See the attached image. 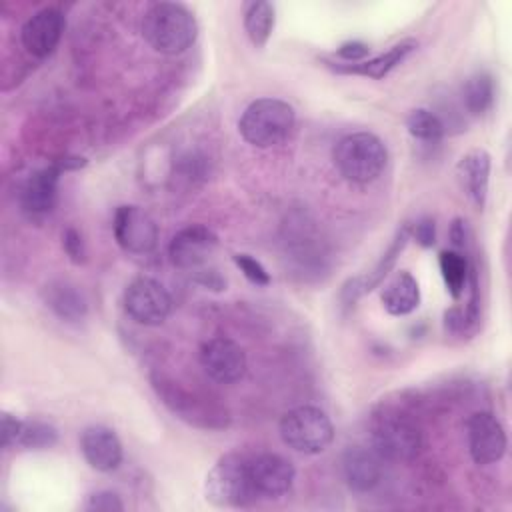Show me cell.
I'll use <instances>...</instances> for the list:
<instances>
[{"label": "cell", "mask_w": 512, "mask_h": 512, "mask_svg": "<svg viewBox=\"0 0 512 512\" xmlns=\"http://www.w3.org/2000/svg\"><path fill=\"white\" fill-rule=\"evenodd\" d=\"M142 36L156 52L172 56L194 44L198 24L186 6L176 2H156L144 12Z\"/></svg>", "instance_id": "cell-1"}, {"label": "cell", "mask_w": 512, "mask_h": 512, "mask_svg": "<svg viewBox=\"0 0 512 512\" xmlns=\"http://www.w3.org/2000/svg\"><path fill=\"white\" fill-rule=\"evenodd\" d=\"M296 122L294 108L278 98H258L246 106L238 120L240 136L256 146L270 148L284 142Z\"/></svg>", "instance_id": "cell-2"}, {"label": "cell", "mask_w": 512, "mask_h": 512, "mask_svg": "<svg viewBox=\"0 0 512 512\" xmlns=\"http://www.w3.org/2000/svg\"><path fill=\"white\" fill-rule=\"evenodd\" d=\"M338 172L356 184L376 180L388 162L384 142L372 132H354L340 138L332 152Z\"/></svg>", "instance_id": "cell-3"}, {"label": "cell", "mask_w": 512, "mask_h": 512, "mask_svg": "<svg viewBox=\"0 0 512 512\" xmlns=\"http://www.w3.org/2000/svg\"><path fill=\"white\" fill-rule=\"evenodd\" d=\"M204 496L210 504L220 508L246 506L256 496L250 478V462L240 454H224L218 458L206 474Z\"/></svg>", "instance_id": "cell-4"}, {"label": "cell", "mask_w": 512, "mask_h": 512, "mask_svg": "<svg viewBox=\"0 0 512 512\" xmlns=\"http://www.w3.org/2000/svg\"><path fill=\"white\" fill-rule=\"evenodd\" d=\"M278 430L282 442L300 454H320L334 438V426L328 414L316 406L288 410L282 416Z\"/></svg>", "instance_id": "cell-5"}, {"label": "cell", "mask_w": 512, "mask_h": 512, "mask_svg": "<svg viewBox=\"0 0 512 512\" xmlns=\"http://www.w3.org/2000/svg\"><path fill=\"white\" fill-rule=\"evenodd\" d=\"M152 388L162 400V404L180 420L196 428H222L228 422V414L218 404L198 396L178 382L166 376H152Z\"/></svg>", "instance_id": "cell-6"}, {"label": "cell", "mask_w": 512, "mask_h": 512, "mask_svg": "<svg viewBox=\"0 0 512 512\" xmlns=\"http://www.w3.org/2000/svg\"><path fill=\"white\" fill-rule=\"evenodd\" d=\"M420 430L418 426L400 414H384L372 426L374 452L392 462L412 460L420 452Z\"/></svg>", "instance_id": "cell-7"}, {"label": "cell", "mask_w": 512, "mask_h": 512, "mask_svg": "<svg viewBox=\"0 0 512 512\" xmlns=\"http://www.w3.org/2000/svg\"><path fill=\"white\" fill-rule=\"evenodd\" d=\"M124 310L142 326H160L172 312V298L158 280L138 276L124 290Z\"/></svg>", "instance_id": "cell-8"}, {"label": "cell", "mask_w": 512, "mask_h": 512, "mask_svg": "<svg viewBox=\"0 0 512 512\" xmlns=\"http://www.w3.org/2000/svg\"><path fill=\"white\" fill-rule=\"evenodd\" d=\"M112 230L118 246L130 254H148L158 244L156 222L146 210L134 204L116 208Z\"/></svg>", "instance_id": "cell-9"}, {"label": "cell", "mask_w": 512, "mask_h": 512, "mask_svg": "<svg viewBox=\"0 0 512 512\" xmlns=\"http://www.w3.org/2000/svg\"><path fill=\"white\" fill-rule=\"evenodd\" d=\"M468 450L476 464H496L506 452V432L492 412H474L466 422Z\"/></svg>", "instance_id": "cell-10"}, {"label": "cell", "mask_w": 512, "mask_h": 512, "mask_svg": "<svg viewBox=\"0 0 512 512\" xmlns=\"http://www.w3.org/2000/svg\"><path fill=\"white\" fill-rule=\"evenodd\" d=\"M218 246V236L202 224H192L174 234L168 246L170 260L180 270L198 272Z\"/></svg>", "instance_id": "cell-11"}, {"label": "cell", "mask_w": 512, "mask_h": 512, "mask_svg": "<svg viewBox=\"0 0 512 512\" xmlns=\"http://www.w3.org/2000/svg\"><path fill=\"white\" fill-rule=\"evenodd\" d=\"M200 364L214 382L232 384L246 372V352L230 338H210L200 348Z\"/></svg>", "instance_id": "cell-12"}, {"label": "cell", "mask_w": 512, "mask_h": 512, "mask_svg": "<svg viewBox=\"0 0 512 512\" xmlns=\"http://www.w3.org/2000/svg\"><path fill=\"white\" fill-rule=\"evenodd\" d=\"M64 26V14L58 8H42L24 22L20 32L22 46L34 58H46L58 46Z\"/></svg>", "instance_id": "cell-13"}, {"label": "cell", "mask_w": 512, "mask_h": 512, "mask_svg": "<svg viewBox=\"0 0 512 512\" xmlns=\"http://www.w3.org/2000/svg\"><path fill=\"white\" fill-rule=\"evenodd\" d=\"M250 478L256 494L278 498L284 496L296 478V470L290 460L280 454L264 452L250 460Z\"/></svg>", "instance_id": "cell-14"}, {"label": "cell", "mask_w": 512, "mask_h": 512, "mask_svg": "<svg viewBox=\"0 0 512 512\" xmlns=\"http://www.w3.org/2000/svg\"><path fill=\"white\" fill-rule=\"evenodd\" d=\"M80 450L90 468L98 472H112L122 462V444L116 432L102 424H94L82 430Z\"/></svg>", "instance_id": "cell-15"}, {"label": "cell", "mask_w": 512, "mask_h": 512, "mask_svg": "<svg viewBox=\"0 0 512 512\" xmlns=\"http://www.w3.org/2000/svg\"><path fill=\"white\" fill-rule=\"evenodd\" d=\"M62 166H48L42 170H36L22 186L20 190V204L22 210L30 216H44L48 214L58 196V180H60Z\"/></svg>", "instance_id": "cell-16"}, {"label": "cell", "mask_w": 512, "mask_h": 512, "mask_svg": "<svg viewBox=\"0 0 512 512\" xmlns=\"http://www.w3.org/2000/svg\"><path fill=\"white\" fill-rule=\"evenodd\" d=\"M418 42L412 38H406L398 44H394L390 50L370 58V60H362V62H354V64H346V62H330V60H322L328 68H332L334 72L340 74H356V76H366V78H374L380 80L384 76H388L398 64H402L414 50H416Z\"/></svg>", "instance_id": "cell-17"}, {"label": "cell", "mask_w": 512, "mask_h": 512, "mask_svg": "<svg viewBox=\"0 0 512 512\" xmlns=\"http://www.w3.org/2000/svg\"><path fill=\"white\" fill-rule=\"evenodd\" d=\"M380 456L368 448L352 446L342 456V474L346 484L356 492H368L372 490L382 476V464Z\"/></svg>", "instance_id": "cell-18"}, {"label": "cell", "mask_w": 512, "mask_h": 512, "mask_svg": "<svg viewBox=\"0 0 512 512\" xmlns=\"http://www.w3.org/2000/svg\"><path fill=\"white\" fill-rule=\"evenodd\" d=\"M458 178L464 192L470 196L476 208H482L488 194V176H490V156L486 150H472L456 166Z\"/></svg>", "instance_id": "cell-19"}, {"label": "cell", "mask_w": 512, "mask_h": 512, "mask_svg": "<svg viewBox=\"0 0 512 512\" xmlns=\"http://www.w3.org/2000/svg\"><path fill=\"white\" fill-rule=\"evenodd\" d=\"M406 240H408V226H402V230H398L394 242L390 244V248L386 250V254L380 258V262L374 266L372 272L368 274H362V276H356L352 280H348L342 288V298L344 302H354L356 298L364 296L366 292H370L372 288H376L382 278L388 274V270L394 266L396 262V256L402 252V248L406 246Z\"/></svg>", "instance_id": "cell-20"}, {"label": "cell", "mask_w": 512, "mask_h": 512, "mask_svg": "<svg viewBox=\"0 0 512 512\" xmlns=\"http://www.w3.org/2000/svg\"><path fill=\"white\" fill-rule=\"evenodd\" d=\"M420 304V288L416 278L400 270L392 276V280L382 290V306L392 316H406L414 312Z\"/></svg>", "instance_id": "cell-21"}, {"label": "cell", "mask_w": 512, "mask_h": 512, "mask_svg": "<svg viewBox=\"0 0 512 512\" xmlns=\"http://www.w3.org/2000/svg\"><path fill=\"white\" fill-rule=\"evenodd\" d=\"M42 296L46 306L66 322H78L86 316V310H88L86 300L82 292L70 282H62V280L50 282L46 284Z\"/></svg>", "instance_id": "cell-22"}, {"label": "cell", "mask_w": 512, "mask_h": 512, "mask_svg": "<svg viewBox=\"0 0 512 512\" xmlns=\"http://www.w3.org/2000/svg\"><path fill=\"white\" fill-rule=\"evenodd\" d=\"M244 30L256 48L266 46L274 30V6L270 2H250L244 8Z\"/></svg>", "instance_id": "cell-23"}, {"label": "cell", "mask_w": 512, "mask_h": 512, "mask_svg": "<svg viewBox=\"0 0 512 512\" xmlns=\"http://www.w3.org/2000/svg\"><path fill=\"white\" fill-rule=\"evenodd\" d=\"M438 264H440V274L444 278V284H446L450 296L454 300H458L462 296L464 286H466L468 276H470V268H468L466 258L456 250H444V252H440Z\"/></svg>", "instance_id": "cell-24"}, {"label": "cell", "mask_w": 512, "mask_h": 512, "mask_svg": "<svg viewBox=\"0 0 512 512\" xmlns=\"http://www.w3.org/2000/svg\"><path fill=\"white\" fill-rule=\"evenodd\" d=\"M464 102L472 114H484L494 102V82L488 72L472 74L464 84Z\"/></svg>", "instance_id": "cell-25"}, {"label": "cell", "mask_w": 512, "mask_h": 512, "mask_svg": "<svg viewBox=\"0 0 512 512\" xmlns=\"http://www.w3.org/2000/svg\"><path fill=\"white\" fill-rule=\"evenodd\" d=\"M406 128L408 132L418 138V140H440L444 136V124L442 120L426 110V108H416L406 116Z\"/></svg>", "instance_id": "cell-26"}, {"label": "cell", "mask_w": 512, "mask_h": 512, "mask_svg": "<svg viewBox=\"0 0 512 512\" xmlns=\"http://www.w3.org/2000/svg\"><path fill=\"white\" fill-rule=\"evenodd\" d=\"M56 440H58V432L54 426L34 420V422H24L18 444L28 450H44L54 446Z\"/></svg>", "instance_id": "cell-27"}, {"label": "cell", "mask_w": 512, "mask_h": 512, "mask_svg": "<svg viewBox=\"0 0 512 512\" xmlns=\"http://www.w3.org/2000/svg\"><path fill=\"white\" fill-rule=\"evenodd\" d=\"M234 264L240 268V272L256 286H268L270 284V274L266 272V268L252 258L250 254H234L232 256Z\"/></svg>", "instance_id": "cell-28"}, {"label": "cell", "mask_w": 512, "mask_h": 512, "mask_svg": "<svg viewBox=\"0 0 512 512\" xmlns=\"http://www.w3.org/2000/svg\"><path fill=\"white\" fill-rule=\"evenodd\" d=\"M86 510H92V512H114V510H124V504H122L118 494H114L110 490H98V492L88 496Z\"/></svg>", "instance_id": "cell-29"}, {"label": "cell", "mask_w": 512, "mask_h": 512, "mask_svg": "<svg viewBox=\"0 0 512 512\" xmlns=\"http://www.w3.org/2000/svg\"><path fill=\"white\" fill-rule=\"evenodd\" d=\"M62 248L66 252V256L74 262V264H80L84 260V242H82V236L76 228H68L64 234H62Z\"/></svg>", "instance_id": "cell-30"}, {"label": "cell", "mask_w": 512, "mask_h": 512, "mask_svg": "<svg viewBox=\"0 0 512 512\" xmlns=\"http://www.w3.org/2000/svg\"><path fill=\"white\" fill-rule=\"evenodd\" d=\"M22 426H24V420L16 418V416L10 414V412H4V414H2V446H4V448L12 446V444H18Z\"/></svg>", "instance_id": "cell-31"}, {"label": "cell", "mask_w": 512, "mask_h": 512, "mask_svg": "<svg viewBox=\"0 0 512 512\" xmlns=\"http://www.w3.org/2000/svg\"><path fill=\"white\" fill-rule=\"evenodd\" d=\"M366 54H368V44H364V42H360V40L344 42V44L338 48V56H340L346 64L362 62Z\"/></svg>", "instance_id": "cell-32"}, {"label": "cell", "mask_w": 512, "mask_h": 512, "mask_svg": "<svg viewBox=\"0 0 512 512\" xmlns=\"http://www.w3.org/2000/svg\"><path fill=\"white\" fill-rule=\"evenodd\" d=\"M416 242L424 248L432 246L436 240V228H434V220L432 218H420L412 230Z\"/></svg>", "instance_id": "cell-33"}, {"label": "cell", "mask_w": 512, "mask_h": 512, "mask_svg": "<svg viewBox=\"0 0 512 512\" xmlns=\"http://www.w3.org/2000/svg\"><path fill=\"white\" fill-rule=\"evenodd\" d=\"M450 236H452V242H454L456 246H464L466 232H464V224H462V220H454L452 230H450Z\"/></svg>", "instance_id": "cell-34"}]
</instances>
